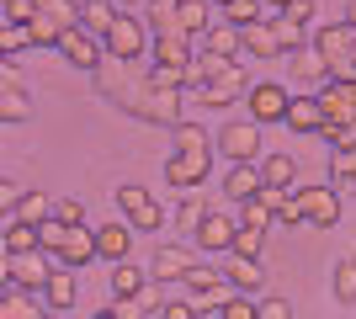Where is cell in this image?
<instances>
[{
  "mask_svg": "<svg viewBox=\"0 0 356 319\" xmlns=\"http://www.w3.org/2000/svg\"><path fill=\"white\" fill-rule=\"evenodd\" d=\"M59 54L74 64V69L96 75V69H102V59H106V43H102V38H96L90 27H70V32L59 38Z\"/></svg>",
  "mask_w": 356,
  "mask_h": 319,
  "instance_id": "52a82bcc",
  "label": "cell"
},
{
  "mask_svg": "<svg viewBox=\"0 0 356 319\" xmlns=\"http://www.w3.org/2000/svg\"><path fill=\"white\" fill-rule=\"evenodd\" d=\"M239 224H255V229H271L277 224V208H271L266 197H261V192H255L250 202H239Z\"/></svg>",
  "mask_w": 356,
  "mask_h": 319,
  "instance_id": "836d02e7",
  "label": "cell"
},
{
  "mask_svg": "<svg viewBox=\"0 0 356 319\" xmlns=\"http://www.w3.org/2000/svg\"><path fill=\"white\" fill-rule=\"evenodd\" d=\"M128 245H134V234H128V224H102L96 229V250H102V261H128Z\"/></svg>",
  "mask_w": 356,
  "mask_h": 319,
  "instance_id": "44dd1931",
  "label": "cell"
},
{
  "mask_svg": "<svg viewBox=\"0 0 356 319\" xmlns=\"http://www.w3.org/2000/svg\"><path fill=\"white\" fill-rule=\"evenodd\" d=\"M118 6H122V11H134V6H138V0H118Z\"/></svg>",
  "mask_w": 356,
  "mask_h": 319,
  "instance_id": "f907efd6",
  "label": "cell"
},
{
  "mask_svg": "<svg viewBox=\"0 0 356 319\" xmlns=\"http://www.w3.org/2000/svg\"><path fill=\"white\" fill-rule=\"evenodd\" d=\"M48 319H64V314H59V309H48Z\"/></svg>",
  "mask_w": 356,
  "mask_h": 319,
  "instance_id": "f5cc1de1",
  "label": "cell"
},
{
  "mask_svg": "<svg viewBox=\"0 0 356 319\" xmlns=\"http://www.w3.org/2000/svg\"><path fill=\"white\" fill-rule=\"evenodd\" d=\"M54 266H48V250H22V256H6V282L27 293H43Z\"/></svg>",
  "mask_w": 356,
  "mask_h": 319,
  "instance_id": "ba28073f",
  "label": "cell"
},
{
  "mask_svg": "<svg viewBox=\"0 0 356 319\" xmlns=\"http://www.w3.org/2000/svg\"><path fill=\"white\" fill-rule=\"evenodd\" d=\"M234 234H239V218H223V213L208 208V218L197 224V245L208 250V256H229L234 250Z\"/></svg>",
  "mask_w": 356,
  "mask_h": 319,
  "instance_id": "8fae6325",
  "label": "cell"
},
{
  "mask_svg": "<svg viewBox=\"0 0 356 319\" xmlns=\"http://www.w3.org/2000/svg\"><path fill=\"white\" fill-rule=\"evenodd\" d=\"M293 176H298V165H293V154H266L261 160V181L266 186H282V192H293Z\"/></svg>",
  "mask_w": 356,
  "mask_h": 319,
  "instance_id": "83f0119b",
  "label": "cell"
},
{
  "mask_svg": "<svg viewBox=\"0 0 356 319\" xmlns=\"http://www.w3.org/2000/svg\"><path fill=\"white\" fill-rule=\"evenodd\" d=\"M261 186H266L261 181V165H229V176H223V192H229L234 202H250Z\"/></svg>",
  "mask_w": 356,
  "mask_h": 319,
  "instance_id": "ffe728a7",
  "label": "cell"
},
{
  "mask_svg": "<svg viewBox=\"0 0 356 319\" xmlns=\"http://www.w3.org/2000/svg\"><path fill=\"white\" fill-rule=\"evenodd\" d=\"M218 319H261V304H250V293H229L218 304Z\"/></svg>",
  "mask_w": 356,
  "mask_h": 319,
  "instance_id": "e575fe53",
  "label": "cell"
},
{
  "mask_svg": "<svg viewBox=\"0 0 356 319\" xmlns=\"http://www.w3.org/2000/svg\"><path fill=\"white\" fill-rule=\"evenodd\" d=\"M277 22V38H282V54H298V48H309L314 43V32L309 27H298L293 16H271Z\"/></svg>",
  "mask_w": 356,
  "mask_h": 319,
  "instance_id": "1f68e13d",
  "label": "cell"
},
{
  "mask_svg": "<svg viewBox=\"0 0 356 319\" xmlns=\"http://www.w3.org/2000/svg\"><path fill=\"white\" fill-rule=\"evenodd\" d=\"M149 48H154V27L138 22L134 11H118V22H112V32H106V54L138 64V54H149Z\"/></svg>",
  "mask_w": 356,
  "mask_h": 319,
  "instance_id": "277c9868",
  "label": "cell"
},
{
  "mask_svg": "<svg viewBox=\"0 0 356 319\" xmlns=\"http://www.w3.org/2000/svg\"><path fill=\"white\" fill-rule=\"evenodd\" d=\"M176 11H181V22H186L192 38H208V32L218 27V22H213V11H218L213 0H176Z\"/></svg>",
  "mask_w": 356,
  "mask_h": 319,
  "instance_id": "603a6c76",
  "label": "cell"
},
{
  "mask_svg": "<svg viewBox=\"0 0 356 319\" xmlns=\"http://www.w3.org/2000/svg\"><path fill=\"white\" fill-rule=\"evenodd\" d=\"M330 181H341V186L356 181V149H335V160H330Z\"/></svg>",
  "mask_w": 356,
  "mask_h": 319,
  "instance_id": "ab89813d",
  "label": "cell"
},
{
  "mask_svg": "<svg viewBox=\"0 0 356 319\" xmlns=\"http://www.w3.org/2000/svg\"><path fill=\"white\" fill-rule=\"evenodd\" d=\"M38 234H43V250H48V256H59V250H64V234H70V224L48 213L43 224H38Z\"/></svg>",
  "mask_w": 356,
  "mask_h": 319,
  "instance_id": "74e56055",
  "label": "cell"
},
{
  "mask_svg": "<svg viewBox=\"0 0 356 319\" xmlns=\"http://www.w3.org/2000/svg\"><path fill=\"white\" fill-rule=\"evenodd\" d=\"M192 266H197L192 250H181V245H160V250H154V277H160V282H186Z\"/></svg>",
  "mask_w": 356,
  "mask_h": 319,
  "instance_id": "d6986e66",
  "label": "cell"
},
{
  "mask_svg": "<svg viewBox=\"0 0 356 319\" xmlns=\"http://www.w3.org/2000/svg\"><path fill=\"white\" fill-rule=\"evenodd\" d=\"M351 75H356V43H351Z\"/></svg>",
  "mask_w": 356,
  "mask_h": 319,
  "instance_id": "816d5d0a",
  "label": "cell"
},
{
  "mask_svg": "<svg viewBox=\"0 0 356 319\" xmlns=\"http://www.w3.org/2000/svg\"><path fill=\"white\" fill-rule=\"evenodd\" d=\"M287 128H293V133H319V128H325V101H319V96H293Z\"/></svg>",
  "mask_w": 356,
  "mask_h": 319,
  "instance_id": "e0dca14e",
  "label": "cell"
},
{
  "mask_svg": "<svg viewBox=\"0 0 356 319\" xmlns=\"http://www.w3.org/2000/svg\"><path fill=\"white\" fill-rule=\"evenodd\" d=\"M223 22H229V27H239V32H245V27H255V22H266V0H229V6H223Z\"/></svg>",
  "mask_w": 356,
  "mask_h": 319,
  "instance_id": "484cf974",
  "label": "cell"
},
{
  "mask_svg": "<svg viewBox=\"0 0 356 319\" xmlns=\"http://www.w3.org/2000/svg\"><path fill=\"white\" fill-rule=\"evenodd\" d=\"M118 11H122L118 0H86V6H80V27H90V32H96V38L106 43V32H112Z\"/></svg>",
  "mask_w": 356,
  "mask_h": 319,
  "instance_id": "7402d4cb",
  "label": "cell"
},
{
  "mask_svg": "<svg viewBox=\"0 0 356 319\" xmlns=\"http://www.w3.org/2000/svg\"><path fill=\"white\" fill-rule=\"evenodd\" d=\"M74 293H80V282H74V266H64V261H54V277H48V288H43V298H48V309H74Z\"/></svg>",
  "mask_w": 356,
  "mask_h": 319,
  "instance_id": "ac0fdd59",
  "label": "cell"
},
{
  "mask_svg": "<svg viewBox=\"0 0 356 319\" xmlns=\"http://www.w3.org/2000/svg\"><path fill=\"white\" fill-rule=\"evenodd\" d=\"M330 288H335V298H341V304H356V261H351V256L335 261V277H330Z\"/></svg>",
  "mask_w": 356,
  "mask_h": 319,
  "instance_id": "d6a6232c",
  "label": "cell"
},
{
  "mask_svg": "<svg viewBox=\"0 0 356 319\" xmlns=\"http://www.w3.org/2000/svg\"><path fill=\"white\" fill-rule=\"evenodd\" d=\"M245 106H250V117L266 128V122H287V106H293V96H287V85H277V80H261V85H250Z\"/></svg>",
  "mask_w": 356,
  "mask_h": 319,
  "instance_id": "9c48e42d",
  "label": "cell"
},
{
  "mask_svg": "<svg viewBox=\"0 0 356 319\" xmlns=\"http://www.w3.org/2000/svg\"><path fill=\"white\" fill-rule=\"evenodd\" d=\"M218 154L229 165H261V160H266V149H261V122L255 117L223 122L218 128Z\"/></svg>",
  "mask_w": 356,
  "mask_h": 319,
  "instance_id": "7a4b0ae2",
  "label": "cell"
},
{
  "mask_svg": "<svg viewBox=\"0 0 356 319\" xmlns=\"http://www.w3.org/2000/svg\"><path fill=\"white\" fill-rule=\"evenodd\" d=\"M96 91L118 106V112H128V117H138V122H154V128H176L181 122V96H186V91H160L154 75H138L134 59H118V54L102 59Z\"/></svg>",
  "mask_w": 356,
  "mask_h": 319,
  "instance_id": "6da1fadb",
  "label": "cell"
},
{
  "mask_svg": "<svg viewBox=\"0 0 356 319\" xmlns=\"http://www.w3.org/2000/svg\"><path fill=\"white\" fill-rule=\"evenodd\" d=\"M202 218H208V208H202L197 197H192V202H181V208H176V224H181V229H192V234H197V224H202Z\"/></svg>",
  "mask_w": 356,
  "mask_h": 319,
  "instance_id": "60d3db41",
  "label": "cell"
},
{
  "mask_svg": "<svg viewBox=\"0 0 356 319\" xmlns=\"http://www.w3.org/2000/svg\"><path fill=\"white\" fill-rule=\"evenodd\" d=\"M213 6H218V11H223V6H229V0H213Z\"/></svg>",
  "mask_w": 356,
  "mask_h": 319,
  "instance_id": "db71d44e",
  "label": "cell"
},
{
  "mask_svg": "<svg viewBox=\"0 0 356 319\" xmlns=\"http://www.w3.org/2000/svg\"><path fill=\"white\" fill-rule=\"evenodd\" d=\"M27 117H32L27 91H22V85H6V91H0V122H27Z\"/></svg>",
  "mask_w": 356,
  "mask_h": 319,
  "instance_id": "4dcf8cb0",
  "label": "cell"
},
{
  "mask_svg": "<svg viewBox=\"0 0 356 319\" xmlns=\"http://www.w3.org/2000/svg\"><path fill=\"white\" fill-rule=\"evenodd\" d=\"M22 250H43V234L27 218H6V256H22Z\"/></svg>",
  "mask_w": 356,
  "mask_h": 319,
  "instance_id": "d4e9b609",
  "label": "cell"
},
{
  "mask_svg": "<svg viewBox=\"0 0 356 319\" xmlns=\"http://www.w3.org/2000/svg\"><path fill=\"white\" fill-rule=\"evenodd\" d=\"M287 6H293V0H266V11H271V16H282Z\"/></svg>",
  "mask_w": 356,
  "mask_h": 319,
  "instance_id": "7dc6e473",
  "label": "cell"
},
{
  "mask_svg": "<svg viewBox=\"0 0 356 319\" xmlns=\"http://www.w3.org/2000/svg\"><path fill=\"white\" fill-rule=\"evenodd\" d=\"M346 22H351V27H356V0H351V6H346Z\"/></svg>",
  "mask_w": 356,
  "mask_h": 319,
  "instance_id": "681fc988",
  "label": "cell"
},
{
  "mask_svg": "<svg viewBox=\"0 0 356 319\" xmlns=\"http://www.w3.org/2000/svg\"><path fill=\"white\" fill-rule=\"evenodd\" d=\"M298 208H303V224L309 229H335L341 224V192L330 181H314V186H293Z\"/></svg>",
  "mask_w": 356,
  "mask_h": 319,
  "instance_id": "3957f363",
  "label": "cell"
},
{
  "mask_svg": "<svg viewBox=\"0 0 356 319\" xmlns=\"http://www.w3.org/2000/svg\"><path fill=\"white\" fill-rule=\"evenodd\" d=\"M54 218H64V224H86V202H74V197L54 202Z\"/></svg>",
  "mask_w": 356,
  "mask_h": 319,
  "instance_id": "7bdbcfd3",
  "label": "cell"
},
{
  "mask_svg": "<svg viewBox=\"0 0 356 319\" xmlns=\"http://www.w3.org/2000/svg\"><path fill=\"white\" fill-rule=\"evenodd\" d=\"M261 319H293V304L287 298H261Z\"/></svg>",
  "mask_w": 356,
  "mask_h": 319,
  "instance_id": "bcb514c9",
  "label": "cell"
},
{
  "mask_svg": "<svg viewBox=\"0 0 356 319\" xmlns=\"http://www.w3.org/2000/svg\"><path fill=\"white\" fill-rule=\"evenodd\" d=\"M43 309H48L43 293L32 298L27 288H11V282H6V298H0V319H48Z\"/></svg>",
  "mask_w": 356,
  "mask_h": 319,
  "instance_id": "5bb4252c",
  "label": "cell"
},
{
  "mask_svg": "<svg viewBox=\"0 0 356 319\" xmlns=\"http://www.w3.org/2000/svg\"><path fill=\"white\" fill-rule=\"evenodd\" d=\"M213 170V149H170V160H165V181L181 186V192H192V186L208 181Z\"/></svg>",
  "mask_w": 356,
  "mask_h": 319,
  "instance_id": "8992f818",
  "label": "cell"
},
{
  "mask_svg": "<svg viewBox=\"0 0 356 319\" xmlns=\"http://www.w3.org/2000/svg\"><path fill=\"white\" fill-rule=\"evenodd\" d=\"M27 48H38L27 22H6V27H0V59H16V54H27Z\"/></svg>",
  "mask_w": 356,
  "mask_h": 319,
  "instance_id": "f1b7e54d",
  "label": "cell"
},
{
  "mask_svg": "<svg viewBox=\"0 0 356 319\" xmlns=\"http://www.w3.org/2000/svg\"><path fill=\"white\" fill-rule=\"evenodd\" d=\"M197 314H202V309H197V304H186V298H170V304L160 309V319H197Z\"/></svg>",
  "mask_w": 356,
  "mask_h": 319,
  "instance_id": "ee69618b",
  "label": "cell"
},
{
  "mask_svg": "<svg viewBox=\"0 0 356 319\" xmlns=\"http://www.w3.org/2000/svg\"><path fill=\"white\" fill-rule=\"evenodd\" d=\"M170 149H213V133L202 128V122H186V117H181L176 128H170Z\"/></svg>",
  "mask_w": 356,
  "mask_h": 319,
  "instance_id": "f546056e",
  "label": "cell"
},
{
  "mask_svg": "<svg viewBox=\"0 0 356 319\" xmlns=\"http://www.w3.org/2000/svg\"><path fill=\"white\" fill-rule=\"evenodd\" d=\"M54 261H64V266H90V261H102V250H96V229H90V224H70L64 250Z\"/></svg>",
  "mask_w": 356,
  "mask_h": 319,
  "instance_id": "7c38bea8",
  "label": "cell"
},
{
  "mask_svg": "<svg viewBox=\"0 0 356 319\" xmlns=\"http://www.w3.org/2000/svg\"><path fill=\"white\" fill-rule=\"evenodd\" d=\"M48 213H54V202H48L43 192H22V202H16V218H27V224H43Z\"/></svg>",
  "mask_w": 356,
  "mask_h": 319,
  "instance_id": "8d00e7d4",
  "label": "cell"
},
{
  "mask_svg": "<svg viewBox=\"0 0 356 319\" xmlns=\"http://www.w3.org/2000/svg\"><path fill=\"white\" fill-rule=\"evenodd\" d=\"M0 16H6V22H32V16H38V0H6Z\"/></svg>",
  "mask_w": 356,
  "mask_h": 319,
  "instance_id": "b9f144b4",
  "label": "cell"
},
{
  "mask_svg": "<svg viewBox=\"0 0 356 319\" xmlns=\"http://www.w3.org/2000/svg\"><path fill=\"white\" fill-rule=\"evenodd\" d=\"M287 59H293V85H314V91H319V85L335 75V69H330V59H325L314 43L298 48V54H287Z\"/></svg>",
  "mask_w": 356,
  "mask_h": 319,
  "instance_id": "4fadbf2b",
  "label": "cell"
},
{
  "mask_svg": "<svg viewBox=\"0 0 356 319\" xmlns=\"http://www.w3.org/2000/svg\"><path fill=\"white\" fill-rule=\"evenodd\" d=\"M346 192H351V197H356V181H351V186H346Z\"/></svg>",
  "mask_w": 356,
  "mask_h": 319,
  "instance_id": "11a10c76",
  "label": "cell"
},
{
  "mask_svg": "<svg viewBox=\"0 0 356 319\" xmlns=\"http://www.w3.org/2000/svg\"><path fill=\"white\" fill-rule=\"evenodd\" d=\"M261 250H266V229L239 224V234H234V250H229V256H261Z\"/></svg>",
  "mask_w": 356,
  "mask_h": 319,
  "instance_id": "d590c367",
  "label": "cell"
},
{
  "mask_svg": "<svg viewBox=\"0 0 356 319\" xmlns=\"http://www.w3.org/2000/svg\"><path fill=\"white\" fill-rule=\"evenodd\" d=\"M90 319H122V314H118V309H102V314H90Z\"/></svg>",
  "mask_w": 356,
  "mask_h": 319,
  "instance_id": "c3c4849f",
  "label": "cell"
},
{
  "mask_svg": "<svg viewBox=\"0 0 356 319\" xmlns=\"http://www.w3.org/2000/svg\"><path fill=\"white\" fill-rule=\"evenodd\" d=\"M144 288H149L144 266H134V261H118V266H112V293H118V298H138Z\"/></svg>",
  "mask_w": 356,
  "mask_h": 319,
  "instance_id": "4316f807",
  "label": "cell"
},
{
  "mask_svg": "<svg viewBox=\"0 0 356 319\" xmlns=\"http://www.w3.org/2000/svg\"><path fill=\"white\" fill-rule=\"evenodd\" d=\"M351 43H356V27L351 22H325V27H314V48L330 59V69L335 75H351Z\"/></svg>",
  "mask_w": 356,
  "mask_h": 319,
  "instance_id": "5b68a950",
  "label": "cell"
},
{
  "mask_svg": "<svg viewBox=\"0 0 356 319\" xmlns=\"http://www.w3.org/2000/svg\"><path fill=\"white\" fill-rule=\"evenodd\" d=\"M223 277L234 282V293H261V282H266V266H261V256H229Z\"/></svg>",
  "mask_w": 356,
  "mask_h": 319,
  "instance_id": "9a60e30c",
  "label": "cell"
},
{
  "mask_svg": "<svg viewBox=\"0 0 356 319\" xmlns=\"http://www.w3.org/2000/svg\"><path fill=\"white\" fill-rule=\"evenodd\" d=\"M314 11H319V6H314V0H293V6H287L282 16H293L298 27H314Z\"/></svg>",
  "mask_w": 356,
  "mask_h": 319,
  "instance_id": "f6af8a7d",
  "label": "cell"
},
{
  "mask_svg": "<svg viewBox=\"0 0 356 319\" xmlns=\"http://www.w3.org/2000/svg\"><path fill=\"white\" fill-rule=\"evenodd\" d=\"M149 202H154V197H149V192H144L138 181H122V186H118V208L128 213V218H134L138 208H149Z\"/></svg>",
  "mask_w": 356,
  "mask_h": 319,
  "instance_id": "f35d334b",
  "label": "cell"
},
{
  "mask_svg": "<svg viewBox=\"0 0 356 319\" xmlns=\"http://www.w3.org/2000/svg\"><path fill=\"white\" fill-rule=\"evenodd\" d=\"M202 54H223V59H239V54H245V32L229 27V22H218V27L202 38Z\"/></svg>",
  "mask_w": 356,
  "mask_h": 319,
  "instance_id": "cb8c5ba5",
  "label": "cell"
},
{
  "mask_svg": "<svg viewBox=\"0 0 356 319\" xmlns=\"http://www.w3.org/2000/svg\"><path fill=\"white\" fill-rule=\"evenodd\" d=\"M245 54H255V59H287L271 16H266V22H255V27H245Z\"/></svg>",
  "mask_w": 356,
  "mask_h": 319,
  "instance_id": "2e32d148",
  "label": "cell"
},
{
  "mask_svg": "<svg viewBox=\"0 0 356 319\" xmlns=\"http://www.w3.org/2000/svg\"><path fill=\"white\" fill-rule=\"evenodd\" d=\"M314 96L325 101L330 122H356V75H330Z\"/></svg>",
  "mask_w": 356,
  "mask_h": 319,
  "instance_id": "30bf717a",
  "label": "cell"
}]
</instances>
